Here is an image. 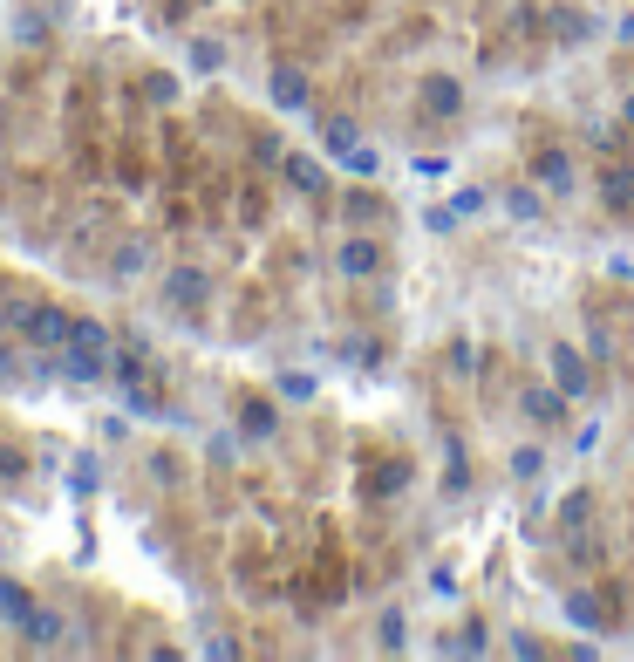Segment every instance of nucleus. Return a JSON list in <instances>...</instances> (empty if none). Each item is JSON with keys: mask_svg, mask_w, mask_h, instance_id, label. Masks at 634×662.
<instances>
[{"mask_svg": "<svg viewBox=\"0 0 634 662\" xmlns=\"http://www.w3.org/2000/svg\"><path fill=\"white\" fill-rule=\"evenodd\" d=\"M566 178H573L566 151H546V157H539V185H566Z\"/></svg>", "mask_w": 634, "mask_h": 662, "instance_id": "ddd939ff", "label": "nucleus"}, {"mask_svg": "<svg viewBox=\"0 0 634 662\" xmlns=\"http://www.w3.org/2000/svg\"><path fill=\"white\" fill-rule=\"evenodd\" d=\"M553 383H560V396H587V362H580V349H553Z\"/></svg>", "mask_w": 634, "mask_h": 662, "instance_id": "20e7f679", "label": "nucleus"}, {"mask_svg": "<svg viewBox=\"0 0 634 662\" xmlns=\"http://www.w3.org/2000/svg\"><path fill=\"white\" fill-rule=\"evenodd\" d=\"M621 123H628V130H634V96H628V103H621Z\"/></svg>", "mask_w": 634, "mask_h": 662, "instance_id": "dca6fc26", "label": "nucleus"}, {"mask_svg": "<svg viewBox=\"0 0 634 662\" xmlns=\"http://www.w3.org/2000/svg\"><path fill=\"white\" fill-rule=\"evenodd\" d=\"M634 198V171H607V205H628Z\"/></svg>", "mask_w": 634, "mask_h": 662, "instance_id": "4468645a", "label": "nucleus"}, {"mask_svg": "<svg viewBox=\"0 0 634 662\" xmlns=\"http://www.w3.org/2000/svg\"><path fill=\"white\" fill-rule=\"evenodd\" d=\"M35 615V601H28V587H14V581H0V622L7 628H21Z\"/></svg>", "mask_w": 634, "mask_h": 662, "instance_id": "0eeeda50", "label": "nucleus"}, {"mask_svg": "<svg viewBox=\"0 0 634 662\" xmlns=\"http://www.w3.org/2000/svg\"><path fill=\"white\" fill-rule=\"evenodd\" d=\"M69 321L75 314H62V308H21V335H28L41 355H55L62 342H69Z\"/></svg>", "mask_w": 634, "mask_h": 662, "instance_id": "f03ea898", "label": "nucleus"}, {"mask_svg": "<svg viewBox=\"0 0 634 662\" xmlns=\"http://www.w3.org/2000/svg\"><path fill=\"white\" fill-rule=\"evenodd\" d=\"M457 103H464V89H457L450 76H430V82H423V110H430V117H450Z\"/></svg>", "mask_w": 634, "mask_h": 662, "instance_id": "423d86ee", "label": "nucleus"}, {"mask_svg": "<svg viewBox=\"0 0 634 662\" xmlns=\"http://www.w3.org/2000/svg\"><path fill=\"white\" fill-rule=\"evenodd\" d=\"M375 267H382L375 239H348V246H341V273H348V280H369Z\"/></svg>", "mask_w": 634, "mask_h": 662, "instance_id": "39448f33", "label": "nucleus"}, {"mask_svg": "<svg viewBox=\"0 0 634 662\" xmlns=\"http://www.w3.org/2000/svg\"><path fill=\"white\" fill-rule=\"evenodd\" d=\"M110 328L103 321H69V342L55 349V362H62V376H75V383H96V376H110Z\"/></svg>", "mask_w": 634, "mask_h": 662, "instance_id": "f257e3e1", "label": "nucleus"}, {"mask_svg": "<svg viewBox=\"0 0 634 662\" xmlns=\"http://www.w3.org/2000/svg\"><path fill=\"white\" fill-rule=\"evenodd\" d=\"M21 635H28V642H62V615H48V608H35V615L21 622Z\"/></svg>", "mask_w": 634, "mask_h": 662, "instance_id": "9b49d317", "label": "nucleus"}, {"mask_svg": "<svg viewBox=\"0 0 634 662\" xmlns=\"http://www.w3.org/2000/svg\"><path fill=\"white\" fill-rule=\"evenodd\" d=\"M566 622H573V628H600V601L587 594V587H580V594H566Z\"/></svg>", "mask_w": 634, "mask_h": 662, "instance_id": "1a4fd4ad", "label": "nucleus"}, {"mask_svg": "<svg viewBox=\"0 0 634 662\" xmlns=\"http://www.w3.org/2000/svg\"><path fill=\"white\" fill-rule=\"evenodd\" d=\"M273 103H280V110H300V103H307V82H300L294 69H280V76H273Z\"/></svg>", "mask_w": 634, "mask_h": 662, "instance_id": "9d476101", "label": "nucleus"}, {"mask_svg": "<svg viewBox=\"0 0 634 662\" xmlns=\"http://www.w3.org/2000/svg\"><path fill=\"white\" fill-rule=\"evenodd\" d=\"M287 185H300V192H321V164H307V157H287Z\"/></svg>", "mask_w": 634, "mask_h": 662, "instance_id": "f8f14e48", "label": "nucleus"}, {"mask_svg": "<svg viewBox=\"0 0 634 662\" xmlns=\"http://www.w3.org/2000/svg\"><path fill=\"white\" fill-rule=\"evenodd\" d=\"M0 328H7V321H0Z\"/></svg>", "mask_w": 634, "mask_h": 662, "instance_id": "f3484780", "label": "nucleus"}, {"mask_svg": "<svg viewBox=\"0 0 634 662\" xmlns=\"http://www.w3.org/2000/svg\"><path fill=\"white\" fill-rule=\"evenodd\" d=\"M205 294H212V280H205L198 267H171L164 273V301H171V308H198Z\"/></svg>", "mask_w": 634, "mask_h": 662, "instance_id": "7ed1b4c3", "label": "nucleus"}, {"mask_svg": "<svg viewBox=\"0 0 634 662\" xmlns=\"http://www.w3.org/2000/svg\"><path fill=\"white\" fill-rule=\"evenodd\" d=\"M539 465H546L539 451H519V458H512V471H519V478H539Z\"/></svg>", "mask_w": 634, "mask_h": 662, "instance_id": "2eb2a0df", "label": "nucleus"}, {"mask_svg": "<svg viewBox=\"0 0 634 662\" xmlns=\"http://www.w3.org/2000/svg\"><path fill=\"white\" fill-rule=\"evenodd\" d=\"M525 417H532V424H560L566 417L560 390H525Z\"/></svg>", "mask_w": 634, "mask_h": 662, "instance_id": "6e6552de", "label": "nucleus"}]
</instances>
